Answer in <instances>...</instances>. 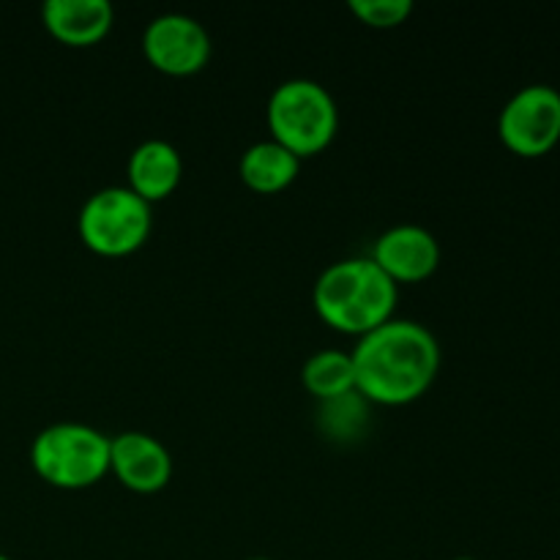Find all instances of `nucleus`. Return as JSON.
Instances as JSON below:
<instances>
[{"mask_svg": "<svg viewBox=\"0 0 560 560\" xmlns=\"http://www.w3.org/2000/svg\"><path fill=\"white\" fill-rule=\"evenodd\" d=\"M355 392L370 402L419 399L441 370V345L416 320H386L359 339L353 353Z\"/></svg>", "mask_w": 560, "mask_h": 560, "instance_id": "obj_1", "label": "nucleus"}, {"mask_svg": "<svg viewBox=\"0 0 560 560\" xmlns=\"http://www.w3.org/2000/svg\"><path fill=\"white\" fill-rule=\"evenodd\" d=\"M399 284L372 257L337 260L317 277L312 301L328 326L364 337L392 320Z\"/></svg>", "mask_w": 560, "mask_h": 560, "instance_id": "obj_2", "label": "nucleus"}, {"mask_svg": "<svg viewBox=\"0 0 560 560\" xmlns=\"http://www.w3.org/2000/svg\"><path fill=\"white\" fill-rule=\"evenodd\" d=\"M339 126V109L328 88L320 82L295 80L273 88L268 98V129L271 140L304 159L320 153L334 140Z\"/></svg>", "mask_w": 560, "mask_h": 560, "instance_id": "obj_3", "label": "nucleus"}, {"mask_svg": "<svg viewBox=\"0 0 560 560\" xmlns=\"http://www.w3.org/2000/svg\"><path fill=\"white\" fill-rule=\"evenodd\" d=\"M31 463L60 490H82L109 470V438L80 421H60L33 438Z\"/></svg>", "mask_w": 560, "mask_h": 560, "instance_id": "obj_4", "label": "nucleus"}, {"mask_svg": "<svg viewBox=\"0 0 560 560\" xmlns=\"http://www.w3.org/2000/svg\"><path fill=\"white\" fill-rule=\"evenodd\" d=\"M151 202L129 186H104L93 191L80 211V235L93 252L107 257L131 255L151 233Z\"/></svg>", "mask_w": 560, "mask_h": 560, "instance_id": "obj_5", "label": "nucleus"}, {"mask_svg": "<svg viewBox=\"0 0 560 560\" xmlns=\"http://www.w3.org/2000/svg\"><path fill=\"white\" fill-rule=\"evenodd\" d=\"M503 145L523 159H539L560 142V91L545 82L525 85L498 115Z\"/></svg>", "mask_w": 560, "mask_h": 560, "instance_id": "obj_6", "label": "nucleus"}, {"mask_svg": "<svg viewBox=\"0 0 560 560\" xmlns=\"http://www.w3.org/2000/svg\"><path fill=\"white\" fill-rule=\"evenodd\" d=\"M142 49L159 71L173 77L195 74L211 58V36L195 16L167 11L148 22Z\"/></svg>", "mask_w": 560, "mask_h": 560, "instance_id": "obj_7", "label": "nucleus"}, {"mask_svg": "<svg viewBox=\"0 0 560 560\" xmlns=\"http://www.w3.org/2000/svg\"><path fill=\"white\" fill-rule=\"evenodd\" d=\"M109 470L135 492H159L173 476V457L148 432H120L109 438Z\"/></svg>", "mask_w": 560, "mask_h": 560, "instance_id": "obj_8", "label": "nucleus"}, {"mask_svg": "<svg viewBox=\"0 0 560 560\" xmlns=\"http://www.w3.org/2000/svg\"><path fill=\"white\" fill-rule=\"evenodd\" d=\"M372 260L394 282H421L441 262V244L421 224H397L377 238Z\"/></svg>", "mask_w": 560, "mask_h": 560, "instance_id": "obj_9", "label": "nucleus"}, {"mask_svg": "<svg viewBox=\"0 0 560 560\" xmlns=\"http://www.w3.org/2000/svg\"><path fill=\"white\" fill-rule=\"evenodd\" d=\"M42 16L58 42L88 47L107 36L115 11L109 0H47Z\"/></svg>", "mask_w": 560, "mask_h": 560, "instance_id": "obj_10", "label": "nucleus"}, {"mask_svg": "<svg viewBox=\"0 0 560 560\" xmlns=\"http://www.w3.org/2000/svg\"><path fill=\"white\" fill-rule=\"evenodd\" d=\"M184 175V159L167 140H145L129 156V189L142 200H164Z\"/></svg>", "mask_w": 560, "mask_h": 560, "instance_id": "obj_11", "label": "nucleus"}, {"mask_svg": "<svg viewBox=\"0 0 560 560\" xmlns=\"http://www.w3.org/2000/svg\"><path fill=\"white\" fill-rule=\"evenodd\" d=\"M301 159L277 140H260L241 156V178L255 191H282L295 180Z\"/></svg>", "mask_w": 560, "mask_h": 560, "instance_id": "obj_12", "label": "nucleus"}, {"mask_svg": "<svg viewBox=\"0 0 560 560\" xmlns=\"http://www.w3.org/2000/svg\"><path fill=\"white\" fill-rule=\"evenodd\" d=\"M301 381L315 394L320 402L326 399L345 397V394L355 392V366L353 355L342 353V350H317L310 355L301 372Z\"/></svg>", "mask_w": 560, "mask_h": 560, "instance_id": "obj_13", "label": "nucleus"}, {"mask_svg": "<svg viewBox=\"0 0 560 560\" xmlns=\"http://www.w3.org/2000/svg\"><path fill=\"white\" fill-rule=\"evenodd\" d=\"M364 397L359 392H350L345 397L326 399L320 408L323 430L331 432L334 438H350L361 424H364Z\"/></svg>", "mask_w": 560, "mask_h": 560, "instance_id": "obj_14", "label": "nucleus"}, {"mask_svg": "<svg viewBox=\"0 0 560 560\" xmlns=\"http://www.w3.org/2000/svg\"><path fill=\"white\" fill-rule=\"evenodd\" d=\"M350 11L372 27H394L413 11L410 0H350Z\"/></svg>", "mask_w": 560, "mask_h": 560, "instance_id": "obj_15", "label": "nucleus"}, {"mask_svg": "<svg viewBox=\"0 0 560 560\" xmlns=\"http://www.w3.org/2000/svg\"><path fill=\"white\" fill-rule=\"evenodd\" d=\"M452 560H476V558H465V556H463V558H452Z\"/></svg>", "mask_w": 560, "mask_h": 560, "instance_id": "obj_16", "label": "nucleus"}, {"mask_svg": "<svg viewBox=\"0 0 560 560\" xmlns=\"http://www.w3.org/2000/svg\"><path fill=\"white\" fill-rule=\"evenodd\" d=\"M249 560H273V558H249Z\"/></svg>", "mask_w": 560, "mask_h": 560, "instance_id": "obj_17", "label": "nucleus"}, {"mask_svg": "<svg viewBox=\"0 0 560 560\" xmlns=\"http://www.w3.org/2000/svg\"><path fill=\"white\" fill-rule=\"evenodd\" d=\"M0 560H11V558H5V556H3V552H0Z\"/></svg>", "mask_w": 560, "mask_h": 560, "instance_id": "obj_18", "label": "nucleus"}]
</instances>
